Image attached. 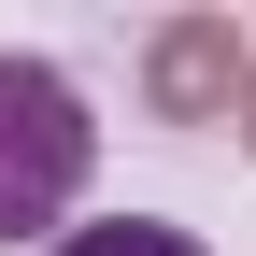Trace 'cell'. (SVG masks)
Here are the masks:
<instances>
[{
  "instance_id": "1",
  "label": "cell",
  "mask_w": 256,
  "mask_h": 256,
  "mask_svg": "<svg viewBox=\"0 0 256 256\" xmlns=\"http://www.w3.org/2000/svg\"><path fill=\"white\" fill-rule=\"evenodd\" d=\"M100 171V114L57 57H0V242H43Z\"/></svg>"
},
{
  "instance_id": "2",
  "label": "cell",
  "mask_w": 256,
  "mask_h": 256,
  "mask_svg": "<svg viewBox=\"0 0 256 256\" xmlns=\"http://www.w3.org/2000/svg\"><path fill=\"white\" fill-rule=\"evenodd\" d=\"M242 72H256V43H242L228 14H185V28H156V43H142L156 114H185V128H200V114H228V100H242Z\"/></svg>"
},
{
  "instance_id": "3",
  "label": "cell",
  "mask_w": 256,
  "mask_h": 256,
  "mask_svg": "<svg viewBox=\"0 0 256 256\" xmlns=\"http://www.w3.org/2000/svg\"><path fill=\"white\" fill-rule=\"evenodd\" d=\"M57 256H200L185 228H156V214H114V228H72Z\"/></svg>"
},
{
  "instance_id": "4",
  "label": "cell",
  "mask_w": 256,
  "mask_h": 256,
  "mask_svg": "<svg viewBox=\"0 0 256 256\" xmlns=\"http://www.w3.org/2000/svg\"><path fill=\"white\" fill-rule=\"evenodd\" d=\"M228 114H242V142H256V72H242V100H228Z\"/></svg>"
}]
</instances>
